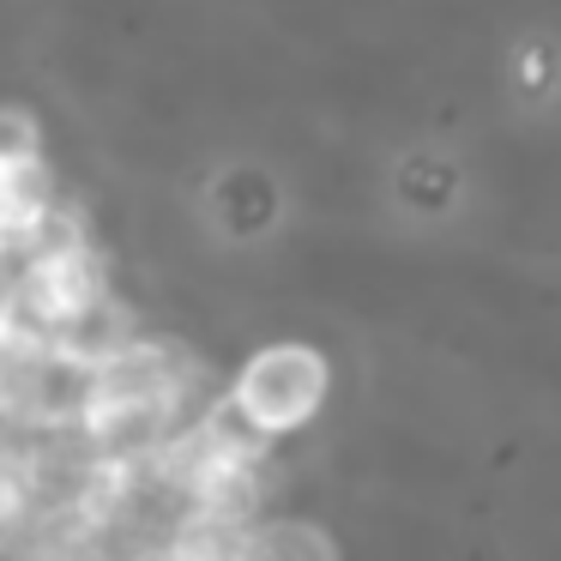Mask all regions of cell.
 Wrapping results in <instances>:
<instances>
[{
    "instance_id": "1",
    "label": "cell",
    "mask_w": 561,
    "mask_h": 561,
    "mask_svg": "<svg viewBox=\"0 0 561 561\" xmlns=\"http://www.w3.org/2000/svg\"><path fill=\"white\" fill-rule=\"evenodd\" d=\"M327 399V363L320 351H302V344H272L236 380V416H242L254 435H278V428H296L314 416V404Z\"/></svg>"
},
{
    "instance_id": "2",
    "label": "cell",
    "mask_w": 561,
    "mask_h": 561,
    "mask_svg": "<svg viewBox=\"0 0 561 561\" xmlns=\"http://www.w3.org/2000/svg\"><path fill=\"white\" fill-rule=\"evenodd\" d=\"M49 211H55V187H49V175H43V158L0 163V248L37 242Z\"/></svg>"
},
{
    "instance_id": "3",
    "label": "cell",
    "mask_w": 561,
    "mask_h": 561,
    "mask_svg": "<svg viewBox=\"0 0 561 561\" xmlns=\"http://www.w3.org/2000/svg\"><path fill=\"white\" fill-rule=\"evenodd\" d=\"M31 501H37V483H31V465H25V459H13V453H0V531L25 519V513H31Z\"/></svg>"
},
{
    "instance_id": "4",
    "label": "cell",
    "mask_w": 561,
    "mask_h": 561,
    "mask_svg": "<svg viewBox=\"0 0 561 561\" xmlns=\"http://www.w3.org/2000/svg\"><path fill=\"white\" fill-rule=\"evenodd\" d=\"M43 158V134L25 110H0V163H25Z\"/></svg>"
}]
</instances>
